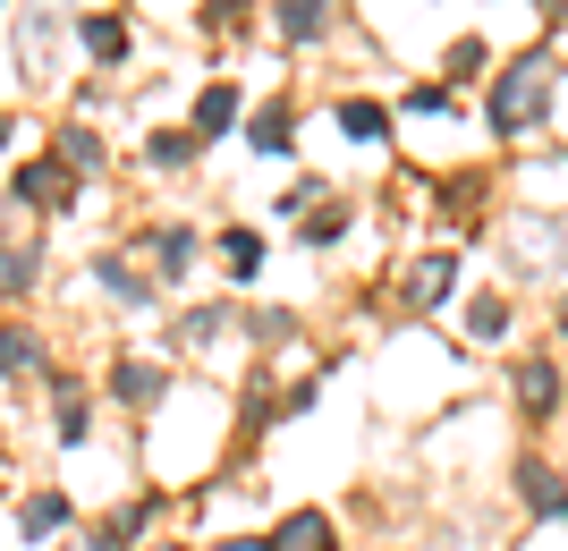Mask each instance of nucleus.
Returning a JSON list of instances; mask_svg holds the SVG:
<instances>
[{
    "mask_svg": "<svg viewBox=\"0 0 568 551\" xmlns=\"http://www.w3.org/2000/svg\"><path fill=\"white\" fill-rule=\"evenodd\" d=\"M551 102H560V60L551 51H518L484 85V120H493V136H535L551 120Z\"/></svg>",
    "mask_w": 568,
    "mask_h": 551,
    "instance_id": "nucleus-1",
    "label": "nucleus"
},
{
    "mask_svg": "<svg viewBox=\"0 0 568 551\" xmlns=\"http://www.w3.org/2000/svg\"><path fill=\"white\" fill-rule=\"evenodd\" d=\"M500 264H509V280H560L568 272V221L560 213H509Z\"/></svg>",
    "mask_w": 568,
    "mask_h": 551,
    "instance_id": "nucleus-2",
    "label": "nucleus"
},
{
    "mask_svg": "<svg viewBox=\"0 0 568 551\" xmlns=\"http://www.w3.org/2000/svg\"><path fill=\"white\" fill-rule=\"evenodd\" d=\"M509 408L526 416V425H551V416L568 408V374L551 348H526V357H509Z\"/></svg>",
    "mask_w": 568,
    "mask_h": 551,
    "instance_id": "nucleus-3",
    "label": "nucleus"
},
{
    "mask_svg": "<svg viewBox=\"0 0 568 551\" xmlns=\"http://www.w3.org/2000/svg\"><path fill=\"white\" fill-rule=\"evenodd\" d=\"M509 501H518L535 527H568V476L551 467L544 450H518V458H509Z\"/></svg>",
    "mask_w": 568,
    "mask_h": 551,
    "instance_id": "nucleus-4",
    "label": "nucleus"
},
{
    "mask_svg": "<svg viewBox=\"0 0 568 551\" xmlns=\"http://www.w3.org/2000/svg\"><path fill=\"white\" fill-rule=\"evenodd\" d=\"M458 297V255L450 246H433V255H416V264L399 272V314H442Z\"/></svg>",
    "mask_w": 568,
    "mask_h": 551,
    "instance_id": "nucleus-5",
    "label": "nucleus"
},
{
    "mask_svg": "<svg viewBox=\"0 0 568 551\" xmlns=\"http://www.w3.org/2000/svg\"><path fill=\"white\" fill-rule=\"evenodd\" d=\"M9 195H18V204H34V213H69V204H77V170L60 162V153H43V162H18Z\"/></svg>",
    "mask_w": 568,
    "mask_h": 551,
    "instance_id": "nucleus-6",
    "label": "nucleus"
},
{
    "mask_svg": "<svg viewBox=\"0 0 568 551\" xmlns=\"http://www.w3.org/2000/svg\"><path fill=\"white\" fill-rule=\"evenodd\" d=\"M162 390H170V365H153V357H111V399H119L128 416H144Z\"/></svg>",
    "mask_w": 568,
    "mask_h": 551,
    "instance_id": "nucleus-7",
    "label": "nucleus"
},
{
    "mask_svg": "<svg viewBox=\"0 0 568 551\" xmlns=\"http://www.w3.org/2000/svg\"><path fill=\"white\" fill-rule=\"evenodd\" d=\"M272 551H339V518L332 509H288L272 527Z\"/></svg>",
    "mask_w": 568,
    "mask_h": 551,
    "instance_id": "nucleus-8",
    "label": "nucleus"
},
{
    "mask_svg": "<svg viewBox=\"0 0 568 551\" xmlns=\"http://www.w3.org/2000/svg\"><path fill=\"white\" fill-rule=\"evenodd\" d=\"M94 288L111 297V306H128V314H144V306H153V280H144V272L128 264V255H94Z\"/></svg>",
    "mask_w": 568,
    "mask_h": 551,
    "instance_id": "nucleus-9",
    "label": "nucleus"
},
{
    "mask_svg": "<svg viewBox=\"0 0 568 551\" xmlns=\"http://www.w3.org/2000/svg\"><path fill=\"white\" fill-rule=\"evenodd\" d=\"M69 518H77L69 492H51V483L18 501V534H26V543H51V534H69Z\"/></svg>",
    "mask_w": 568,
    "mask_h": 551,
    "instance_id": "nucleus-10",
    "label": "nucleus"
},
{
    "mask_svg": "<svg viewBox=\"0 0 568 551\" xmlns=\"http://www.w3.org/2000/svg\"><path fill=\"white\" fill-rule=\"evenodd\" d=\"M230 323H237V306H187L179 323H170V348H213V339H230Z\"/></svg>",
    "mask_w": 568,
    "mask_h": 551,
    "instance_id": "nucleus-11",
    "label": "nucleus"
},
{
    "mask_svg": "<svg viewBox=\"0 0 568 551\" xmlns=\"http://www.w3.org/2000/svg\"><path fill=\"white\" fill-rule=\"evenodd\" d=\"M272 25H281V43H323L332 34V0H272Z\"/></svg>",
    "mask_w": 568,
    "mask_h": 551,
    "instance_id": "nucleus-12",
    "label": "nucleus"
},
{
    "mask_svg": "<svg viewBox=\"0 0 568 551\" xmlns=\"http://www.w3.org/2000/svg\"><path fill=\"white\" fill-rule=\"evenodd\" d=\"M34 280H43V246H34V238H0V297L18 306Z\"/></svg>",
    "mask_w": 568,
    "mask_h": 551,
    "instance_id": "nucleus-13",
    "label": "nucleus"
},
{
    "mask_svg": "<svg viewBox=\"0 0 568 551\" xmlns=\"http://www.w3.org/2000/svg\"><path fill=\"white\" fill-rule=\"evenodd\" d=\"M246 144H255V153H272V162H281V153H297V111H288V102H263L255 120H246Z\"/></svg>",
    "mask_w": 568,
    "mask_h": 551,
    "instance_id": "nucleus-14",
    "label": "nucleus"
},
{
    "mask_svg": "<svg viewBox=\"0 0 568 551\" xmlns=\"http://www.w3.org/2000/svg\"><path fill=\"white\" fill-rule=\"evenodd\" d=\"M43 339H34V323H0V374L9 382H26V374H43Z\"/></svg>",
    "mask_w": 568,
    "mask_h": 551,
    "instance_id": "nucleus-15",
    "label": "nucleus"
},
{
    "mask_svg": "<svg viewBox=\"0 0 568 551\" xmlns=\"http://www.w3.org/2000/svg\"><path fill=\"white\" fill-rule=\"evenodd\" d=\"M467 339H475V348H500V339H509V288L467 297Z\"/></svg>",
    "mask_w": 568,
    "mask_h": 551,
    "instance_id": "nucleus-16",
    "label": "nucleus"
},
{
    "mask_svg": "<svg viewBox=\"0 0 568 551\" xmlns=\"http://www.w3.org/2000/svg\"><path fill=\"white\" fill-rule=\"evenodd\" d=\"M230 127H237V85H230V76H213V85L195 94V136L213 144V136H230Z\"/></svg>",
    "mask_w": 568,
    "mask_h": 551,
    "instance_id": "nucleus-17",
    "label": "nucleus"
},
{
    "mask_svg": "<svg viewBox=\"0 0 568 551\" xmlns=\"http://www.w3.org/2000/svg\"><path fill=\"white\" fill-rule=\"evenodd\" d=\"M144 255H153V264H162V280H179V272L195 264V229H144Z\"/></svg>",
    "mask_w": 568,
    "mask_h": 551,
    "instance_id": "nucleus-18",
    "label": "nucleus"
},
{
    "mask_svg": "<svg viewBox=\"0 0 568 551\" xmlns=\"http://www.w3.org/2000/svg\"><path fill=\"white\" fill-rule=\"evenodd\" d=\"M339 136H356V144H390V111H382V102H365V94H348V102H339Z\"/></svg>",
    "mask_w": 568,
    "mask_h": 551,
    "instance_id": "nucleus-19",
    "label": "nucleus"
},
{
    "mask_svg": "<svg viewBox=\"0 0 568 551\" xmlns=\"http://www.w3.org/2000/svg\"><path fill=\"white\" fill-rule=\"evenodd\" d=\"M195 153H204V136H195V127H162V136L144 144V162H153V170H187Z\"/></svg>",
    "mask_w": 568,
    "mask_h": 551,
    "instance_id": "nucleus-20",
    "label": "nucleus"
},
{
    "mask_svg": "<svg viewBox=\"0 0 568 551\" xmlns=\"http://www.w3.org/2000/svg\"><path fill=\"white\" fill-rule=\"evenodd\" d=\"M221 272H230V280H255L263 272V238L255 229H221Z\"/></svg>",
    "mask_w": 568,
    "mask_h": 551,
    "instance_id": "nucleus-21",
    "label": "nucleus"
},
{
    "mask_svg": "<svg viewBox=\"0 0 568 551\" xmlns=\"http://www.w3.org/2000/svg\"><path fill=\"white\" fill-rule=\"evenodd\" d=\"M237 331L263 339V348H281V339H297V314L288 306H255V314H237Z\"/></svg>",
    "mask_w": 568,
    "mask_h": 551,
    "instance_id": "nucleus-22",
    "label": "nucleus"
},
{
    "mask_svg": "<svg viewBox=\"0 0 568 551\" xmlns=\"http://www.w3.org/2000/svg\"><path fill=\"white\" fill-rule=\"evenodd\" d=\"M60 162H69L77 178H94V170L111 162V153H102V136H94V127H69V136H60Z\"/></svg>",
    "mask_w": 568,
    "mask_h": 551,
    "instance_id": "nucleus-23",
    "label": "nucleus"
},
{
    "mask_svg": "<svg viewBox=\"0 0 568 551\" xmlns=\"http://www.w3.org/2000/svg\"><path fill=\"white\" fill-rule=\"evenodd\" d=\"M77 34H85L94 60H128V25H119V18H77Z\"/></svg>",
    "mask_w": 568,
    "mask_h": 551,
    "instance_id": "nucleus-24",
    "label": "nucleus"
},
{
    "mask_svg": "<svg viewBox=\"0 0 568 551\" xmlns=\"http://www.w3.org/2000/svg\"><path fill=\"white\" fill-rule=\"evenodd\" d=\"M297 238H306V246H339V238H348V213H339V204H323V213L297 221Z\"/></svg>",
    "mask_w": 568,
    "mask_h": 551,
    "instance_id": "nucleus-25",
    "label": "nucleus"
},
{
    "mask_svg": "<svg viewBox=\"0 0 568 551\" xmlns=\"http://www.w3.org/2000/svg\"><path fill=\"white\" fill-rule=\"evenodd\" d=\"M60 441H69V450L94 441V408H85V399H60Z\"/></svg>",
    "mask_w": 568,
    "mask_h": 551,
    "instance_id": "nucleus-26",
    "label": "nucleus"
},
{
    "mask_svg": "<svg viewBox=\"0 0 568 551\" xmlns=\"http://www.w3.org/2000/svg\"><path fill=\"white\" fill-rule=\"evenodd\" d=\"M407 111H416V120H450L458 94H450V85H416V94H407Z\"/></svg>",
    "mask_w": 568,
    "mask_h": 551,
    "instance_id": "nucleus-27",
    "label": "nucleus"
},
{
    "mask_svg": "<svg viewBox=\"0 0 568 551\" xmlns=\"http://www.w3.org/2000/svg\"><path fill=\"white\" fill-rule=\"evenodd\" d=\"M314 204H332V187H323V178H297V187L281 195V213H288V221H306Z\"/></svg>",
    "mask_w": 568,
    "mask_h": 551,
    "instance_id": "nucleus-28",
    "label": "nucleus"
},
{
    "mask_svg": "<svg viewBox=\"0 0 568 551\" xmlns=\"http://www.w3.org/2000/svg\"><path fill=\"white\" fill-rule=\"evenodd\" d=\"M484 60H493V51L475 43V34H458V43H450V69H458V76H475V69H484Z\"/></svg>",
    "mask_w": 568,
    "mask_h": 551,
    "instance_id": "nucleus-29",
    "label": "nucleus"
},
{
    "mask_svg": "<svg viewBox=\"0 0 568 551\" xmlns=\"http://www.w3.org/2000/svg\"><path fill=\"white\" fill-rule=\"evenodd\" d=\"M60 551H128V543H119L111 527H94V534H69V543H60Z\"/></svg>",
    "mask_w": 568,
    "mask_h": 551,
    "instance_id": "nucleus-30",
    "label": "nucleus"
},
{
    "mask_svg": "<svg viewBox=\"0 0 568 551\" xmlns=\"http://www.w3.org/2000/svg\"><path fill=\"white\" fill-rule=\"evenodd\" d=\"M213 551H272V534H221Z\"/></svg>",
    "mask_w": 568,
    "mask_h": 551,
    "instance_id": "nucleus-31",
    "label": "nucleus"
},
{
    "mask_svg": "<svg viewBox=\"0 0 568 551\" xmlns=\"http://www.w3.org/2000/svg\"><path fill=\"white\" fill-rule=\"evenodd\" d=\"M551 331L568 339V288H560V297H551Z\"/></svg>",
    "mask_w": 568,
    "mask_h": 551,
    "instance_id": "nucleus-32",
    "label": "nucleus"
},
{
    "mask_svg": "<svg viewBox=\"0 0 568 551\" xmlns=\"http://www.w3.org/2000/svg\"><path fill=\"white\" fill-rule=\"evenodd\" d=\"M535 9H544V18H568V0H535Z\"/></svg>",
    "mask_w": 568,
    "mask_h": 551,
    "instance_id": "nucleus-33",
    "label": "nucleus"
},
{
    "mask_svg": "<svg viewBox=\"0 0 568 551\" xmlns=\"http://www.w3.org/2000/svg\"><path fill=\"white\" fill-rule=\"evenodd\" d=\"M136 551H195V543H136Z\"/></svg>",
    "mask_w": 568,
    "mask_h": 551,
    "instance_id": "nucleus-34",
    "label": "nucleus"
}]
</instances>
